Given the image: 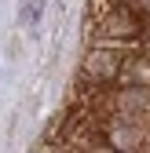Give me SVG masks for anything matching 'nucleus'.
Here are the masks:
<instances>
[{
	"mask_svg": "<svg viewBox=\"0 0 150 153\" xmlns=\"http://www.w3.org/2000/svg\"><path fill=\"white\" fill-rule=\"evenodd\" d=\"M121 69H124V59H121V55L99 48V51H92L88 59H84L81 76H84L88 84H114L117 76H121Z\"/></svg>",
	"mask_w": 150,
	"mask_h": 153,
	"instance_id": "nucleus-1",
	"label": "nucleus"
}]
</instances>
